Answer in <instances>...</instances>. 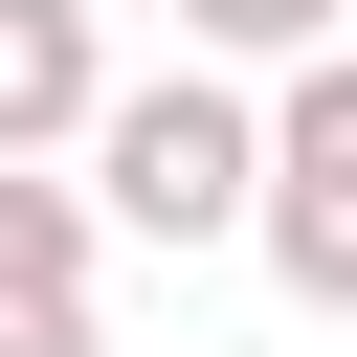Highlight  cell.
Segmentation results:
<instances>
[{"mask_svg": "<svg viewBox=\"0 0 357 357\" xmlns=\"http://www.w3.org/2000/svg\"><path fill=\"white\" fill-rule=\"evenodd\" d=\"M67 156H89V223H134V245H245V178H268V112H245V67H201V45H178L156 89L112 67V112H89Z\"/></svg>", "mask_w": 357, "mask_h": 357, "instance_id": "6da1fadb", "label": "cell"}, {"mask_svg": "<svg viewBox=\"0 0 357 357\" xmlns=\"http://www.w3.org/2000/svg\"><path fill=\"white\" fill-rule=\"evenodd\" d=\"M245 245H268L312 312H357V45L268 67V178H245Z\"/></svg>", "mask_w": 357, "mask_h": 357, "instance_id": "7a4b0ae2", "label": "cell"}, {"mask_svg": "<svg viewBox=\"0 0 357 357\" xmlns=\"http://www.w3.org/2000/svg\"><path fill=\"white\" fill-rule=\"evenodd\" d=\"M0 357H89V178L0 156Z\"/></svg>", "mask_w": 357, "mask_h": 357, "instance_id": "3957f363", "label": "cell"}, {"mask_svg": "<svg viewBox=\"0 0 357 357\" xmlns=\"http://www.w3.org/2000/svg\"><path fill=\"white\" fill-rule=\"evenodd\" d=\"M112 112V22L89 0H0V156H67Z\"/></svg>", "mask_w": 357, "mask_h": 357, "instance_id": "277c9868", "label": "cell"}, {"mask_svg": "<svg viewBox=\"0 0 357 357\" xmlns=\"http://www.w3.org/2000/svg\"><path fill=\"white\" fill-rule=\"evenodd\" d=\"M335 22H357V0H178V45H201V67H312Z\"/></svg>", "mask_w": 357, "mask_h": 357, "instance_id": "5b68a950", "label": "cell"}]
</instances>
